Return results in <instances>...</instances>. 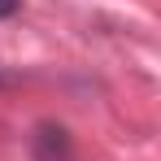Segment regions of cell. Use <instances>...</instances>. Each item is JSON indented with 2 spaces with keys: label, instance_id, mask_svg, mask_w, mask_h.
<instances>
[{
  "label": "cell",
  "instance_id": "obj_1",
  "mask_svg": "<svg viewBox=\"0 0 161 161\" xmlns=\"http://www.w3.org/2000/svg\"><path fill=\"white\" fill-rule=\"evenodd\" d=\"M31 148H35V161H74V139L61 122H39Z\"/></svg>",
  "mask_w": 161,
  "mask_h": 161
},
{
  "label": "cell",
  "instance_id": "obj_2",
  "mask_svg": "<svg viewBox=\"0 0 161 161\" xmlns=\"http://www.w3.org/2000/svg\"><path fill=\"white\" fill-rule=\"evenodd\" d=\"M18 9H22V0H0V18H13Z\"/></svg>",
  "mask_w": 161,
  "mask_h": 161
},
{
  "label": "cell",
  "instance_id": "obj_3",
  "mask_svg": "<svg viewBox=\"0 0 161 161\" xmlns=\"http://www.w3.org/2000/svg\"><path fill=\"white\" fill-rule=\"evenodd\" d=\"M4 83H13V74H0V87H4Z\"/></svg>",
  "mask_w": 161,
  "mask_h": 161
}]
</instances>
